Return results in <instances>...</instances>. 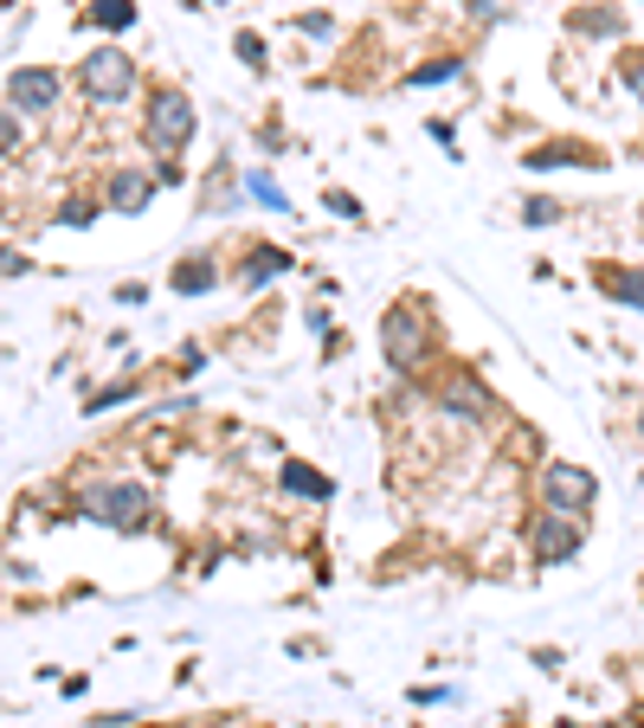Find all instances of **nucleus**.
I'll return each instance as SVG.
<instances>
[{"label": "nucleus", "mask_w": 644, "mask_h": 728, "mask_svg": "<svg viewBox=\"0 0 644 728\" xmlns=\"http://www.w3.org/2000/svg\"><path fill=\"white\" fill-rule=\"evenodd\" d=\"M142 136H149L155 155H181L193 143V104L181 91H155L149 116H142Z\"/></svg>", "instance_id": "1"}, {"label": "nucleus", "mask_w": 644, "mask_h": 728, "mask_svg": "<svg viewBox=\"0 0 644 728\" xmlns=\"http://www.w3.org/2000/svg\"><path fill=\"white\" fill-rule=\"evenodd\" d=\"M77 84H84V97H91V104H123V97L136 91V65H129V52L104 45V52H91V59H84Z\"/></svg>", "instance_id": "2"}, {"label": "nucleus", "mask_w": 644, "mask_h": 728, "mask_svg": "<svg viewBox=\"0 0 644 728\" xmlns=\"http://www.w3.org/2000/svg\"><path fill=\"white\" fill-rule=\"evenodd\" d=\"M84 509H91V523H110V529H142L155 516V503H149L142 484H110V490H97Z\"/></svg>", "instance_id": "3"}, {"label": "nucleus", "mask_w": 644, "mask_h": 728, "mask_svg": "<svg viewBox=\"0 0 644 728\" xmlns=\"http://www.w3.org/2000/svg\"><path fill=\"white\" fill-rule=\"evenodd\" d=\"M541 497H548V509L580 516V509H593L600 484H593V471H587V464H548V471H541Z\"/></svg>", "instance_id": "4"}, {"label": "nucleus", "mask_w": 644, "mask_h": 728, "mask_svg": "<svg viewBox=\"0 0 644 728\" xmlns=\"http://www.w3.org/2000/svg\"><path fill=\"white\" fill-rule=\"evenodd\" d=\"M380 342H387V361L407 374V368H419V355H425V323H419L413 304H393L387 309V323H380Z\"/></svg>", "instance_id": "5"}, {"label": "nucleus", "mask_w": 644, "mask_h": 728, "mask_svg": "<svg viewBox=\"0 0 644 728\" xmlns=\"http://www.w3.org/2000/svg\"><path fill=\"white\" fill-rule=\"evenodd\" d=\"M59 91H65V77L52 72V65H20V72L7 77V104L20 116H45L59 104Z\"/></svg>", "instance_id": "6"}, {"label": "nucleus", "mask_w": 644, "mask_h": 728, "mask_svg": "<svg viewBox=\"0 0 644 728\" xmlns=\"http://www.w3.org/2000/svg\"><path fill=\"white\" fill-rule=\"evenodd\" d=\"M529 548H535V561H541V568H555V561H568L573 548H580V523H573L568 509H548V516H535Z\"/></svg>", "instance_id": "7"}, {"label": "nucleus", "mask_w": 644, "mask_h": 728, "mask_svg": "<svg viewBox=\"0 0 644 728\" xmlns=\"http://www.w3.org/2000/svg\"><path fill=\"white\" fill-rule=\"evenodd\" d=\"M439 400H445V413H452V420H484V413H490V393H484L477 381H464V374H457V381H445V393H439Z\"/></svg>", "instance_id": "8"}, {"label": "nucleus", "mask_w": 644, "mask_h": 728, "mask_svg": "<svg viewBox=\"0 0 644 728\" xmlns=\"http://www.w3.org/2000/svg\"><path fill=\"white\" fill-rule=\"evenodd\" d=\"M149 193H155L149 175H129V168H123V175H110V193H104V200H110L116 213H142V207H149Z\"/></svg>", "instance_id": "9"}, {"label": "nucleus", "mask_w": 644, "mask_h": 728, "mask_svg": "<svg viewBox=\"0 0 644 728\" xmlns=\"http://www.w3.org/2000/svg\"><path fill=\"white\" fill-rule=\"evenodd\" d=\"M600 291L625 309H644V271H600Z\"/></svg>", "instance_id": "10"}, {"label": "nucleus", "mask_w": 644, "mask_h": 728, "mask_svg": "<svg viewBox=\"0 0 644 728\" xmlns=\"http://www.w3.org/2000/svg\"><path fill=\"white\" fill-rule=\"evenodd\" d=\"M220 284V271L207 265V259H188V265H175V291L181 297H200V291H213Z\"/></svg>", "instance_id": "11"}, {"label": "nucleus", "mask_w": 644, "mask_h": 728, "mask_svg": "<svg viewBox=\"0 0 644 728\" xmlns=\"http://www.w3.org/2000/svg\"><path fill=\"white\" fill-rule=\"evenodd\" d=\"M91 20H97L104 33H129V27H136V7H129V0H97Z\"/></svg>", "instance_id": "12"}, {"label": "nucleus", "mask_w": 644, "mask_h": 728, "mask_svg": "<svg viewBox=\"0 0 644 728\" xmlns=\"http://www.w3.org/2000/svg\"><path fill=\"white\" fill-rule=\"evenodd\" d=\"M277 271H291V259H284V252H277V245H265V252H252V265H245V284H252V291H258V284H271V277H277Z\"/></svg>", "instance_id": "13"}, {"label": "nucleus", "mask_w": 644, "mask_h": 728, "mask_svg": "<svg viewBox=\"0 0 644 728\" xmlns=\"http://www.w3.org/2000/svg\"><path fill=\"white\" fill-rule=\"evenodd\" d=\"M561 161H587V168H593L600 155L573 149V143H548V149H535V155H529V168H561Z\"/></svg>", "instance_id": "14"}, {"label": "nucleus", "mask_w": 644, "mask_h": 728, "mask_svg": "<svg viewBox=\"0 0 644 728\" xmlns=\"http://www.w3.org/2000/svg\"><path fill=\"white\" fill-rule=\"evenodd\" d=\"M284 484H291L297 497H329V477H323V471H304V464H284Z\"/></svg>", "instance_id": "15"}, {"label": "nucleus", "mask_w": 644, "mask_h": 728, "mask_svg": "<svg viewBox=\"0 0 644 728\" xmlns=\"http://www.w3.org/2000/svg\"><path fill=\"white\" fill-rule=\"evenodd\" d=\"M457 72H464V59H432V65L413 72V84H445V77H457Z\"/></svg>", "instance_id": "16"}, {"label": "nucleus", "mask_w": 644, "mask_h": 728, "mask_svg": "<svg viewBox=\"0 0 644 728\" xmlns=\"http://www.w3.org/2000/svg\"><path fill=\"white\" fill-rule=\"evenodd\" d=\"M619 77H625V91H632V97L644 104V52H632V59L619 65Z\"/></svg>", "instance_id": "17"}, {"label": "nucleus", "mask_w": 644, "mask_h": 728, "mask_svg": "<svg viewBox=\"0 0 644 728\" xmlns=\"http://www.w3.org/2000/svg\"><path fill=\"white\" fill-rule=\"evenodd\" d=\"M561 220V200H529V226H555Z\"/></svg>", "instance_id": "18"}, {"label": "nucleus", "mask_w": 644, "mask_h": 728, "mask_svg": "<svg viewBox=\"0 0 644 728\" xmlns=\"http://www.w3.org/2000/svg\"><path fill=\"white\" fill-rule=\"evenodd\" d=\"M129 393H136V387H104V393H97V400H91V413H104V407H123V400H129Z\"/></svg>", "instance_id": "19"}, {"label": "nucleus", "mask_w": 644, "mask_h": 728, "mask_svg": "<svg viewBox=\"0 0 644 728\" xmlns=\"http://www.w3.org/2000/svg\"><path fill=\"white\" fill-rule=\"evenodd\" d=\"M13 149H20V123L0 110V155H13Z\"/></svg>", "instance_id": "20"}, {"label": "nucleus", "mask_w": 644, "mask_h": 728, "mask_svg": "<svg viewBox=\"0 0 644 728\" xmlns=\"http://www.w3.org/2000/svg\"><path fill=\"white\" fill-rule=\"evenodd\" d=\"M239 59H245V65H265V45H258L252 33H239Z\"/></svg>", "instance_id": "21"}, {"label": "nucleus", "mask_w": 644, "mask_h": 728, "mask_svg": "<svg viewBox=\"0 0 644 728\" xmlns=\"http://www.w3.org/2000/svg\"><path fill=\"white\" fill-rule=\"evenodd\" d=\"M252 193H258V200H265V207H284V193H277V188H271V181H265V175H252Z\"/></svg>", "instance_id": "22"}, {"label": "nucleus", "mask_w": 644, "mask_h": 728, "mask_svg": "<svg viewBox=\"0 0 644 728\" xmlns=\"http://www.w3.org/2000/svg\"><path fill=\"white\" fill-rule=\"evenodd\" d=\"M65 226H91V200H72V207H65Z\"/></svg>", "instance_id": "23"}]
</instances>
